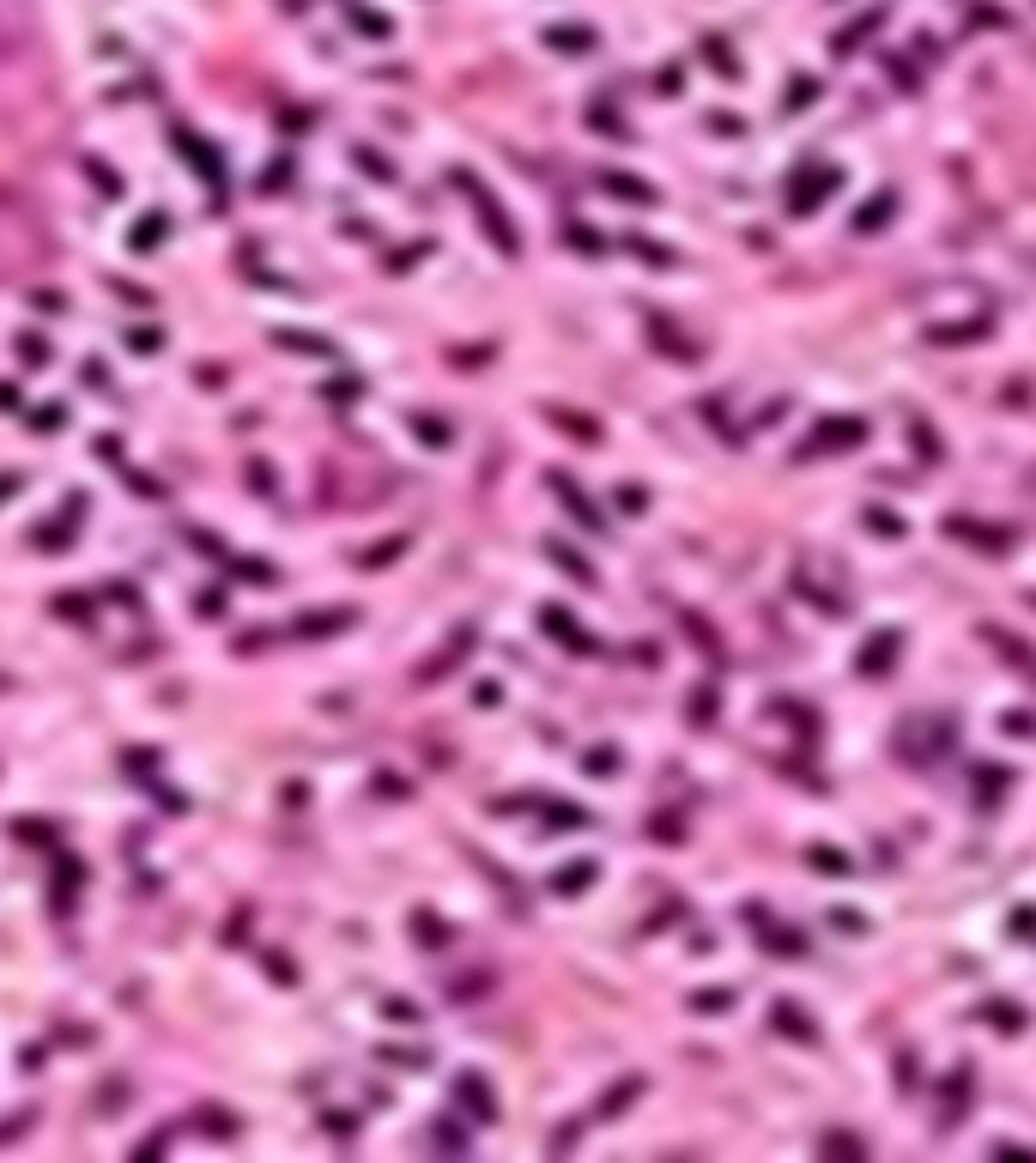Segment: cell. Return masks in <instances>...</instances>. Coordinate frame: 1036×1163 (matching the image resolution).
<instances>
[{
  "label": "cell",
  "mask_w": 1036,
  "mask_h": 1163,
  "mask_svg": "<svg viewBox=\"0 0 1036 1163\" xmlns=\"http://www.w3.org/2000/svg\"><path fill=\"white\" fill-rule=\"evenodd\" d=\"M176 152H182V164H194V170L207 176V188H225V164H218V152H212L201 134L176 128Z\"/></svg>",
  "instance_id": "obj_1"
},
{
  "label": "cell",
  "mask_w": 1036,
  "mask_h": 1163,
  "mask_svg": "<svg viewBox=\"0 0 1036 1163\" xmlns=\"http://www.w3.org/2000/svg\"><path fill=\"white\" fill-rule=\"evenodd\" d=\"M352 606H340V613H310V618H297V637H328V630H340V624H352Z\"/></svg>",
  "instance_id": "obj_2"
},
{
  "label": "cell",
  "mask_w": 1036,
  "mask_h": 1163,
  "mask_svg": "<svg viewBox=\"0 0 1036 1163\" xmlns=\"http://www.w3.org/2000/svg\"><path fill=\"white\" fill-rule=\"evenodd\" d=\"M164 231H170V218H164V212H146L134 231H128V242H134V249H158V237H164Z\"/></svg>",
  "instance_id": "obj_3"
},
{
  "label": "cell",
  "mask_w": 1036,
  "mask_h": 1163,
  "mask_svg": "<svg viewBox=\"0 0 1036 1163\" xmlns=\"http://www.w3.org/2000/svg\"><path fill=\"white\" fill-rule=\"evenodd\" d=\"M73 885H79V860H61V873H55V909L61 915L73 909Z\"/></svg>",
  "instance_id": "obj_4"
},
{
  "label": "cell",
  "mask_w": 1036,
  "mask_h": 1163,
  "mask_svg": "<svg viewBox=\"0 0 1036 1163\" xmlns=\"http://www.w3.org/2000/svg\"><path fill=\"white\" fill-rule=\"evenodd\" d=\"M85 170H91V182H98L104 194H122V176L109 170V164H98V158H85Z\"/></svg>",
  "instance_id": "obj_5"
},
{
  "label": "cell",
  "mask_w": 1036,
  "mask_h": 1163,
  "mask_svg": "<svg viewBox=\"0 0 1036 1163\" xmlns=\"http://www.w3.org/2000/svg\"><path fill=\"white\" fill-rule=\"evenodd\" d=\"M19 358H25V364H49V340H36V334H19Z\"/></svg>",
  "instance_id": "obj_6"
},
{
  "label": "cell",
  "mask_w": 1036,
  "mask_h": 1163,
  "mask_svg": "<svg viewBox=\"0 0 1036 1163\" xmlns=\"http://www.w3.org/2000/svg\"><path fill=\"white\" fill-rule=\"evenodd\" d=\"M158 345H164L158 328H134V334H128V352H158Z\"/></svg>",
  "instance_id": "obj_7"
},
{
  "label": "cell",
  "mask_w": 1036,
  "mask_h": 1163,
  "mask_svg": "<svg viewBox=\"0 0 1036 1163\" xmlns=\"http://www.w3.org/2000/svg\"><path fill=\"white\" fill-rule=\"evenodd\" d=\"M249 479H255V491H273V467H267V461H249Z\"/></svg>",
  "instance_id": "obj_8"
},
{
  "label": "cell",
  "mask_w": 1036,
  "mask_h": 1163,
  "mask_svg": "<svg viewBox=\"0 0 1036 1163\" xmlns=\"http://www.w3.org/2000/svg\"><path fill=\"white\" fill-rule=\"evenodd\" d=\"M61 418H67V412H61V407H43V412H36V431H55Z\"/></svg>",
  "instance_id": "obj_9"
},
{
  "label": "cell",
  "mask_w": 1036,
  "mask_h": 1163,
  "mask_svg": "<svg viewBox=\"0 0 1036 1163\" xmlns=\"http://www.w3.org/2000/svg\"><path fill=\"white\" fill-rule=\"evenodd\" d=\"M12 491H19V473H0V503H6Z\"/></svg>",
  "instance_id": "obj_10"
},
{
  "label": "cell",
  "mask_w": 1036,
  "mask_h": 1163,
  "mask_svg": "<svg viewBox=\"0 0 1036 1163\" xmlns=\"http://www.w3.org/2000/svg\"><path fill=\"white\" fill-rule=\"evenodd\" d=\"M0 407H19V388H12V382H0Z\"/></svg>",
  "instance_id": "obj_11"
}]
</instances>
